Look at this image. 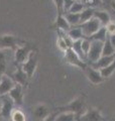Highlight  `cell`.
Returning <instances> with one entry per match:
<instances>
[{
	"label": "cell",
	"instance_id": "36",
	"mask_svg": "<svg viewBox=\"0 0 115 121\" xmlns=\"http://www.w3.org/2000/svg\"><path fill=\"white\" fill-rule=\"evenodd\" d=\"M57 115H58V112L57 111L56 112H53V113H51L49 115H48L47 117H45V118L43 121H56Z\"/></svg>",
	"mask_w": 115,
	"mask_h": 121
},
{
	"label": "cell",
	"instance_id": "20",
	"mask_svg": "<svg viewBox=\"0 0 115 121\" xmlns=\"http://www.w3.org/2000/svg\"><path fill=\"white\" fill-rule=\"evenodd\" d=\"M94 7H85L81 12H80V24L85 22L87 20L91 19L92 17H94V12H95Z\"/></svg>",
	"mask_w": 115,
	"mask_h": 121
},
{
	"label": "cell",
	"instance_id": "9",
	"mask_svg": "<svg viewBox=\"0 0 115 121\" xmlns=\"http://www.w3.org/2000/svg\"><path fill=\"white\" fill-rule=\"evenodd\" d=\"M14 102L8 95L2 96V105L0 110V117L4 118L7 121H10L11 114L14 110Z\"/></svg>",
	"mask_w": 115,
	"mask_h": 121
},
{
	"label": "cell",
	"instance_id": "37",
	"mask_svg": "<svg viewBox=\"0 0 115 121\" xmlns=\"http://www.w3.org/2000/svg\"><path fill=\"white\" fill-rule=\"evenodd\" d=\"M109 40H110V43H111V44L114 47V48H115V33L114 35H109Z\"/></svg>",
	"mask_w": 115,
	"mask_h": 121
},
{
	"label": "cell",
	"instance_id": "32",
	"mask_svg": "<svg viewBox=\"0 0 115 121\" xmlns=\"http://www.w3.org/2000/svg\"><path fill=\"white\" fill-rule=\"evenodd\" d=\"M58 14H64V0H53Z\"/></svg>",
	"mask_w": 115,
	"mask_h": 121
},
{
	"label": "cell",
	"instance_id": "4",
	"mask_svg": "<svg viewBox=\"0 0 115 121\" xmlns=\"http://www.w3.org/2000/svg\"><path fill=\"white\" fill-rule=\"evenodd\" d=\"M37 64H38V50L36 48V50H34L30 52L27 60L21 65V68L26 73V75L28 76L29 80L33 77L34 73H35Z\"/></svg>",
	"mask_w": 115,
	"mask_h": 121
},
{
	"label": "cell",
	"instance_id": "35",
	"mask_svg": "<svg viewBox=\"0 0 115 121\" xmlns=\"http://www.w3.org/2000/svg\"><path fill=\"white\" fill-rule=\"evenodd\" d=\"M74 2L75 0H64V13H66L70 10L71 6L73 5Z\"/></svg>",
	"mask_w": 115,
	"mask_h": 121
},
{
	"label": "cell",
	"instance_id": "14",
	"mask_svg": "<svg viewBox=\"0 0 115 121\" xmlns=\"http://www.w3.org/2000/svg\"><path fill=\"white\" fill-rule=\"evenodd\" d=\"M51 114L49 107L45 104H37L32 109V116L38 121L44 120L48 115Z\"/></svg>",
	"mask_w": 115,
	"mask_h": 121
},
{
	"label": "cell",
	"instance_id": "1",
	"mask_svg": "<svg viewBox=\"0 0 115 121\" xmlns=\"http://www.w3.org/2000/svg\"><path fill=\"white\" fill-rule=\"evenodd\" d=\"M85 105H86V95L85 94H81L78 97H76L75 99H73L67 105L57 107L56 111L57 112H72L76 115V117H78L82 114V111L85 108Z\"/></svg>",
	"mask_w": 115,
	"mask_h": 121
},
{
	"label": "cell",
	"instance_id": "24",
	"mask_svg": "<svg viewBox=\"0 0 115 121\" xmlns=\"http://www.w3.org/2000/svg\"><path fill=\"white\" fill-rule=\"evenodd\" d=\"M115 55V48L111 44L109 37L103 43V48H102V56H113Z\"/></svg>",
	"mask_w": 115,
	"mask_h": 121
},
{
	"label": "cell",
	"instance_id": "11",
	"mask_svg": "<svg viewBox=\"0 0 115 121\" xmlns=\"http://www.w3.org/2000/svg\"><path fill=\"white\" fill-rule=\"evenodd\" d=\"M16 107H21L23 105V96H24V88L19 84H15V86L10 90V92L7 94Z\"/></svg>",
	"mask_w": 115,
	"mask_h": 121
},
{
	"label": "cell",
	"instance_id": "31",
	"mask_svg": "<svg viewBox=\"0 0 115 121\" xmlns=\"http://www.w3.org/2000/svg\"><path fill=\"white\" fill-rule=\"evenodd\" d=\"M81 1L88 7H94L95 6H98L99 4H102V1L101 0H81Z\"/></svg>",
	"mask_w": 115,
	"mask_h": 121
},
{
	"label": "cell",
	"instance_id": "25",
	"mask_svg": "<svg viewBox=\"0 0 115 121\" xmlns=\"http://www.w3.org/2000/svg\"><path fill=\"white\" fill-rule=\"evenodd\" d=\"M99 71H100L102 77L104 78V79H108L109 77H111V75H112L114 72H115V59H114L113 62L111 63V64H109L107 67L103 68V69L99 70Z\"/></svg>",
	"mask_w": 115,
	"mask_h": 121
},
{
	"label": "cell",
	"instance_id": "15",
	"mask_svg": "<svg viewBox=\"0 0 115 121\" xmlns=\"http://www.w3.org/2000/svg\"><path fill=\"white\" fill-rule=\"evenodd\" d=\"M52 29H56V30H63V31H68L71 28V25L68 23V21L66 19L64 14H58L57 15V19L53 22L51 26Z\"/></svg>",
	"mask_w": 115,
	"mask_h": 121
},
{
	"label": "cell",
	"instance_id": "28",
	"mask_svg": "<svg viewBox=\"0 0 115 121\" xmlns=\"http://www.w3.org/2000/svg\"><path fill=\"white\" fill-rule=\"evenodd\" d=\"M10 121H26V116L20 109H14L11 114Z\"/></svg>",
	"mask_w": 115,
	"mask_h": 121
},
{
	"label": "cell",
	"instance_id": "38",
	"mask_svg": "<svg viewBox=\"0 0 115 121\" xmlns=\"http://www.w3.org/2000/svg\"><path fill=\"white\" fill-rule=\"evenodd\" d=\"M1 105H2V96H0V110H1Z\"/></svg>",
	"mask_w": 115,
	"mask_h": 121
},
{
	"label": "cell",
	"instance_id": "13",
	"mask_svg": "<svg viewBox=\"0 0 115 121\" xmlns=\"http://www.w3.org/2000/svg\"><path fill=\"white\" fill-rule=\"evenodd\" d=\"M15 86V82L9 75L4 74L0 79V96L7 95L10 90Z\"/></svg>",
	"mask_w": 115,
	"mask_h": 121
},
{
	"label": "cell",
	"instance_id": "12",
	"mask_svg": "<svg viewBox=\"0 0 115 121\" xmlns=\"http://www.w3.org/2000/svg\"><path fill=\"white\" fill-rule=\"evenodd\" d=\"M84 73H85L87 79L89 80V82L93 85H99L105 81V79L102 77V75L100 73L99 70L94 69L91 65H88L87 68L84 70Z\"/></svg>",
	"mask_w": 115,
	"mask_h": 121
},
{
	"label": "cell",
	"instance_id": "23",
	"mask_svg": "<svg viewBox=\"0 0 115 121\" xmlns=\"http://www.w3.org/2000/svg\"><path fill=\"white\" fill-rule=\"evenodd\" d=\"M56 121H76V115L72 112H58Z\"/></svg>",
	"mask_w": 115,
	"mask_h": 121
},
{
	"label": "cell",
	"instance_id": "19",
	"mask_svg": "<svg viewBox=\"0 0 115 121\" xmlns=\"http://www.w3.org/2000/svg\"><path fill=\"white\" fill-rule=\"evenodd\" d=\"M67 35L71 37V39L74 41V40H78V39H82L83 37H85L82 32V29L79 25L77 26H72L67 31Z\"/></svg>",
	"mask_w": 115,
	"mask_h": 121
},
{
	"label": "cell",
	"instance_id": "3",
	"mask_svg": "<svg viewBox=\"0 0 115 121\" xmlns=\"http://www.w3.org/2000/svg\"><path fill=\"white\" fill-rule=\"evenodd\" d=\"M26 41L27 40L21 39L18 36L12 35H0V50H11L14 52L18 47L24 44Z\"/></svg>",
	"mask_w": 115,
	"mask_h": 121
},
{
	"label": "cell",
	"instance_id": "26",
	"mask_svg": "<svg viewBox=\"0 0 115 121\" xmlns=\"http://www.w3.org/2000/svg\"><path fill=\"white\" fill-rule=\"evenodd\" d=\"M7 68V60H6V54L3 50H0V79L4 74H6Z\"/></svg>",
	"mask_w": 115,
	"mask_h": 121
},
{
	"label": "cell",
	"instance_id": "30",
	"mask_svg": "<svg viewBox=\"0 0 115 121\" xmlns=\"http://www.w3.org/2000/svg\"><path fill=\"white\" fill-rule=\"evenodd\" d=\"M57 43H58V47H59V48H60V50L62 51V52H66L69 48H70V47L68 45L67 41L65 40V39H64L62 35H59V36H58V41H57Z\"/></svg>",
	"mask_w": 115,
	"mask_h": 121
},
{
	"label": "cell",
	"instance_id": "34",
	"mask_svg": "<svg viewBox=\"0 0 115 121\" xmlns=\"http://www.w3.org/2000/svg\"><path fill=\"white\" fill-rule=\"evenodd\" d=\"M102 4L109 7L110 10H115V0H101Z\"/></svg>",
	"mask_w": 115,
	"mask_h": 121
},
{
	"label": "cell",
	"instance_id": "10",
	"mask_svg": "<svg viewBox=\"0 0 115 121\" xmlns=\"http://www.w3.org/2000/svg\"><path fill=\"white\" fill-rule=\"evenodd\" d=\"M11 78H12V80L15 82V84H19L23 87L24 89H26L29 85V78L28 76L26 75V73L23 71V69L21 68V66L19 65H16V70L11 75H9Z\"/></svg>",
	"mask_w": 115,
	"mask_h": 121
},
{
	"label": "cell",
	"instance_id": "29",
	"mask_svg": "<svg viewBox=\"0 0 115 121\" xmlns=\"http://www.w3.org/2000/svg\"><path fill=\"white\" fill-rule=\"evenodd\" d=\"M91 39L90 37H83V39H81V45H82V50L84 52V54L86 55L87 56V54L88 52H89L90 50V47H91Z\"/></svg>",
	"mask_w": 115,
	"mask_h": 121
},
{
	"label": "cell",
	"instance_id": "5",
	"mask_svg": "<svg viewBox=\"0 0 115 121\" xmlns=\"http://www.w3.org/2000/svg\"><path fill=\"white\" fill-rule=\"evenodd\" d=\"M77 121H105L104 117L102 116L101 108L90 107L82 113L80 116L76 117Z\"/></svg>",
	"mask_w": 115,
	"mask_h": 121
},
{
	"label": "cell",
	"instance_id": "8",
	"mask_svg": "<svg viewBox=\"0 0 115 121\" xmlns=\"http://www.w3.org/2000/svg\"><path fill=\"white\" fill-rule=\"evenodd\" d=\"M79 26L82 29V32H83L84 36L90 37L92 35H94V33L97 31L102 25H101L100 21H99L97 18L92 17L91 19L83 22V23H81V24H79Z\"/></svg>",
	"mask_w": 115,
	"mask_h": 121
},
{
	"label": "cell",
	"instance_id": "6",
	"mask_svg": "<svg viewBox=\"0 0 115 121\" xmlns=\"http://www.w3.org/2000/svg\"><path fill=\"white\" fill-rule=\"evenodd\" d=\"M65 60H66V62L68 64H70V65L78 68V69H81L82 71L85 70L87 68V66L89 65L87 62L83 60L81 58H80V56L77 55L71 48H69L68 50L65 52Z\"/></svg>",
	"mask_w": 115,
	"mask_h": 121
},
{
	"label": "cell",
	"instance_id": "2",
	"mask_svg": "<svg viewBox=\"0 0 115 121\" xmlns=\"http://www.w3.org/2000/svg\"><path fill=\"white\" fill-rule=\"evenodd\" d=\"M36 50V47L35 44H33L29 41H26L24 44L18 47L16 50L14 51V63H15V66L19 65L21 66L26 60H27L29 54L32 51Z\"/></svg>",
	"mask_w": 115,
	"mask_h": 121
},
{
	"label": "cell",
	"instance_id": "39",
	"mask_svg": "<svg viewBox=\"0 0 115 121\" xmlns=\"http://www.w3.org/2000/svg\"><path fill=\"white\" fill-rule=\"evenodd\" d=\"M109 121H115V115H114V116H113L112 118H111V119H110Z\"/></svg>",
	"mask_w": 115,
	"mask_h": 121
},
{
	"label": "cell",
	"instance_id": "33",
	"mask_svg": "<svg viewBox=\"0 0 115 121\" xmlns=\"http://www.w3.org/2000/svg\"><path fill=\"white\" fill-rule=\"evenodd\" d=\"M106 29H107L108 35H114L115 33V21L111 20L109 23L106 25Z\"/></svg>",
	"mask_w": 115,
	"mask_h": 121
},
{
	"label": "cell",
	"instance_id": "18",
	"mask_svg": "<svg viewBox=\"0 0 115 121\" xmlns=\"http://www.w3.org/2000/svg\"><path fill=\"white\" fill-rule=\"evenodd\" d=\"M108 32H107V29H106V26H101L97 31H96L94 35H92L90 36V39L91 40H99V41H104L108 39Z\"/></svg>",
	"mask_w": 115,
	"mask_h": 121
},
{
	"label": "cell",
	"instance_id": "40",
	"mask_svg": "<svg viewBox=\"0 0 115 121\" xmlns=\"http://www.w3.org/2000/svg\"><path fill=\"white\" fill-rule=\"evenodd\" d=\"M0 121H7V120H5L4 118H2V117H0Z\"/></svg>",
	"mask_w": 115,
	"mask_h": 121
},
{
	"label": "cell",
	"instance_id": "17",
	"mask_svg": "<svg viewBox=\"0 0 115 121\" xmlns=\"http://www.w3.org/2000/svg\"><path fill=\"white\" fill-rule=\"evenodd\" d=\"M94 17L100 21L102 26H106L111 21V15L106 10H98L96 9L94 12Z\"/></svg>",
	"mask_w": 115,
	"mask_h": 121
},
{
	"label": "cell",
	"instance_id": "21",
	"mask_svg": "<svg viewBox=\"0 0 115 121\" xmlns=\"http://www.w3.org/2000/svg\"><path fill=\"white\" fill-rule=\"evenodd\" d=\"M65 17L68 21V23L72 26H77L80 24V13H73V12H66L64 13Z\"/></svg>",
	"mask_w": 115,
	"mask_h": 121
},
{
	"label": "cell",
	"instance_id": "7",
	"mask_svg": "<svg viewBox=\"0 0 115 121\" xmlns=\"http://www.w3.org/2000/svg\"><path fill=\"white\" fill-rule=\"evenodd\" d=\"M102 48H103V41L99 40H92L90 50L87 54V63L93 64L98 60L102 56Z\"/></svg>",
	"mask_w": 115,
	"mask_h": 121
},
{
	"label": "cell",
	"instance_id": "41",
	"mask_svg": "<svg viewBox=\"0 0 115 121\" xmlns=\"http://www.w3.org/2000/svg\"><path fill=\"white\" fill-rule=\"evenodd\" d=\"M111 11H112V14L114 15V17H115V10H111Z\"/></svg>",
	"mask_w": 115,
	"mask_h": 121
},
{
	"label": "cell",
	"instance_id": "22",
	"mask_svg": "<svg viewBox=\"0 0 115 121\" xmlns=\"http://www.w3.org/2000/svg\"><path fill=\"white\" fill-rule=\"evenodd\" d=\"M71 48L73 51H74L77 55H78L80 58H81L83 60H85V62H87V56L86 55L84 54V52L82 50V45H81V39H78V40H74L72 43V47Z\"/></svg>",
	"mask_w": 115,
	"mask_h": 121
},
{
	"label": "cell",
	"instance_id": "42",
	"mask_svg": "<svg viewBox=\"0 0 115 121\" xmlns=\"http://www.w3.org/2000/svg\"><path fill=\"white\" fill-rule=\"evenodd\" d=\"M114 21H115V20H114Z\"/></svg>",
	"mask_w": 115,
	"mask_h": 121
},
{
	"label": "cell",
	"instance_id": "27",
	"mask_svg": "<svg viewBox=\"0 0 115 121\" xmlns=\"http://www.w3.org/2000/svg\"><path fill=\"white\" fill-rule=\"evenodd\" d=\"M87 7L84 3L81 1V0H75V2L73 3V5L71 6L70 10L68 11V12H73V13H80L81 11Z\"/></svg>",
	"mask_w": 115,
	"mask_h": 121
},
{
	"label": "cell",
	"instance_id": "16",
	"mask_svg": "<svg viewBox=\"0 0 115 121\" xmlns=\"http://www.w3.org/2000/svg\"><path fill=\"white\" fill-rule=\"evenodd\" d=\"M115 59V55L113 56H101V58L99 59L98 60H96L95 63L90 64V65L94 68L96 70H101L103 68H105L111 64Z\"/></svg>",
	"mask_w": 115,
	"mask_h": 121
}]
</instances>
